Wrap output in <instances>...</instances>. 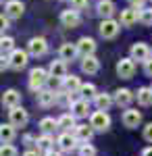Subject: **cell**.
Returning <instances> with one entry per match:
<instances>
[{
	"label": "cell",
	"mask_w": 152,
	"mask_h": 156,
	"mask_svg": "<svg viewBox=\"0 0 152 156\" xmlns=\"http://www.w3.org/2000/svg\"><path fill=\"white\" fill-rule=\"evenodd\" d=\"M0 48H2V54H11L13 50H15V40L9 36H2V40H0Z\"/></svg>",
	"instance_id": "32"
},
{
	"label": "cell",
	"mask_w": 152,
	"mask_h": 156,
	"mask_svg": "<svg viewBox=\"0 0 152 156\" xmlns=\"http://www.w3.org/2000/svg\"><path fill=\"white\" fill-rule=\"evenodd\" d=\"M136 73V60L133 58H121L117 62V75L121 79H131Z\"/></svg>",
	"instance_id": "9"
},
{
	"label": "cell",
	"mask_w": 152,
	"mask_h": 156,
	"mask_svg": "<svg viewBox=\"0 0 152 156\" xmlns=\"http://www.w3.org/2000/svg\"><path fill=\"white\" fill-rule=\"evenodd\" d=\"M69 4H71V9H75V11H85L90 0H69Z\"/></svg>",
	"instance_id": "36"
},
{
	"label": "cell",
	"mask_w": 152,
	"mask_h": 156,
	"mask_svg": "<svg viewBox=\"0 0 152 156\" xmlns=\"http://www.w3.org/2000/svg\"><path fill=\"white\" fill-rule=\"evenodd\" d=\"M79 140L75 137V133L71 131H63L56 137V144H59V150L60 152H71V150H75V148H79V144H77Z\"/></svg>",
	"instance_id": "5"
},
{
	"label": "cell",
	"mask_w": 152,
	"mask_h": 156,
	"mask_svg": "<svg viewBox=\"0 0 152 156\" xmlns=\"http://www.w3.org/2000/svg\"><path fill=\"white\" fill-rule=\"evenodd\" d=\"M79 156H96V148L90 142H81L79 144Z\"/></svg>",
	"instance_id": "33"
},
{
	"label": "cell",
	"mask_w": 152,
	"mask_h": 156,
	"mask_svg": "<svg viewBox=\"0 0 152 156\" xmlns=\"http://www.w3.org/2000/svg\"><path fill=\"white\" fill-rule=\"evenodd\" d=\"M119 29H121V21H115V19H102V23H100V27H98L100 36L104 37V40L117 37Z\"/></svg>",
	"instance_id": "3"
},
{
	"label": "cell",
	"mask_w": 152,
	"mask_h": 156,
	"mask_svg": "<svg viewBox=\"0 0 152 156\" xmlns=\"http://www.w3.org/2000/svg\"><path fill=\"white\" fill-rule=\"evenodd\" d=\"M44 156H60V152H56V150L52 148V150H48V152H44Z\"/></svg>",
	"instance_id": "42"
},
{
	"label": "cell",
	"mask_w": 152,
	"mask_h": 156,
	"mask_svg": "<svg viewBox=\"0 0 152 156\" xmlns=\"http://www.w3.org/2000/svg\"><path fill=\"white\" fill-rule=\"evenodd\" d=\"M79 96L85 98V100H94V98L98 96V92H96V85L94 83H83L81 90H79Z\"/></svg>",
	"instance_id": "31"
},
{
	"label": "cell",
	"mask_w": 152,
	"mask_h": 156,
	"mask_svg": "<svg viewBox=\"0 0 152 156\" xmlns=\"http://www.w3.org/2000/svg\"><path fill=\"white\" fill-rule=\"evenodd\" d=\"M144 73H146L148 77H152V56L146 60V62H144Z\"/></svg>",
	"instance_id": "40"
},
{
	"label": "cell",
	"mask_w": 152,
	"mask_h": 156,
	"mask_svg": "<svg viewBox=\"0 0 152 156\" xmlns=\"http://www.w3.org/2000/svg\"><path fill=\"white\" fill-rule=\"evenodd\" d=\"M23 156H40V150H27Z\"/></svg>",
	"instance_id": "43"
},
{
	"label": "cell",
	"mask_w": 152,
	"mask_h": 156,
	"mask_svg": "<svg viewBox=\"0 0 152 156\" xmlns=\"http://www.w3.org/2000/svg\"><path fill=\"white\" fill-rule=\"evenodd\" d=\"M77 50H79L81 56H90V54L96 52V42H94L92 37H79V42H77Z\"/></svg>",
	"instance_id": "22"
},
{
	"label": "cell",
	"mask_w": 152,
	"mask_h": 156,
	"mask_svg": "<svg viewBox=\"0 0 152 156\" xmlns=\"http://www.w3.org/2000/svg\"><path fill=\"white\" fill-rule=\"evenodd\" d=\"M2 104L6 108H15L21 104V94L17 92V90H6L4 94H2Z\"/></svg>",
	"instance_id": "19"
},
{
	"label": "cell",
	"mask_w": 152,
	"mask_h": 156,
	"mask_svg": "<svg viewBox=\"0 0 152 156\" xmlns=\"http://www.w3.org/2000/svg\"><path fill=\"white\" fill-rule=\"evenodd\" d=\"M113 96H115V104H117V106H123V108H129V104L136 100V94H133L131 90H127V87L117 90Z\"/></svg>",
	"instance_id": "13"
},
{
	"label": "cell",
	"mask_w": 152,
	"mask_h": 156,
	"mask_svg": "<svg viewBox=\"0 0 152 156\" xmlns=\"http://www.w3.org/2000/svg\"><path fill=\"white\" fill-rule=\"evenodd\" d=\"M90 125H92L94 129L98 133H104L110 129V117H108V112L106 110H96L90 115Z\"/></svg>",
	"instance_id": "2"
},
{
	"label": "cell",
	"mask_w": 152,
	"mask_h": 156,
	"mask_svg": "<svg viewBox=\"0 0 152 156\" xmlns=\"http://www.w3.org/2000/svg\"><path fill=\"white\" fill-rule=\"evenodd\" d=\"M35 100L42 108H50L52 104H56V92L54 90H40Z\"/></svg>",
	"instance_id": "15"
},
{
	"label": "cell",
	"mask_w": 152,
	"mask_h": 156,
	"mask_svg": "<svg viewBox=\"0 0 152 156\" xmlns=\"http://www.w3.org/2000/svg\"><path fill=\"white\" fill-rule=\"evenodd\" d=\"M9 123H13L15 127H25L29 123V115L21 104L15 108H9Z\"/></svg>",
	"instance_id": "4"
},
{
	"label": "cell",
	"mask_w": 152,
	"mask_h": 156,
	"mask_svg": "<svg viewBox=\"0 0 152 156\" xmlns=\"http://www.w3.org/2000/svg\"><path fill=\"white\" fill-rule=\"evenodd\" d=\"M40 129L42 133H52L54 129H59V121H54L52 117H44L40 121Z\"/></svg>",
	"instance_id": "30"
},
{
	"label": "cell",
	"mask_w": 152,
	"mask_h": 156,
	"mask_svg": "<svg viewBox=\"0 0 152 156\" xmlns=\"http://www.w3.org/2000/svg\"><path fill=\"white\" fill-rule=\"evenodd\" d=\"M136 98L140 106H152V87H140Z\"/></svg>",
	"instance_id": "29"
},
{
	"label": "cell",
	"mask_w": 152,
	"mask_h": 156,
	"mask_svg": "<svg viewBox=\"0 0 152 156\" xmlns=\"http://www.w3.org/2000/svg\"><path fill=\"white\" fill-rule=\"evenodd\" d=\"M129 54H131V58L138 60V62H146V60L152 56V50L148 48L144 42H138V44H133V46H131Z\"/></svg>",
	"instance_id": "11"
},
{
	"label": "cell",
	"mask_w": 152,
	"mask_h": 156,
	"mask_svg": "<svg viewBox=\"0 0 152 156\" xmlns=\"http://www.w3.org/2000/svg\"><path fill=\"white\" fill-rule=\"evenodd\" d=\"M27 52L31 56H35V58H40V56H44L48 52V42L44 37H31L29 44H27Z\"/></svg>",
	"instance_id": "8"
},
{
	"label": "cell",
	"mask_w": 152,
	"mask_h": 156,
	"mask_svg": "<svg viewBox=\"0 0 152 156\" xmlns=\"http://www.w3.org/2000/svg\"><path fill=\"white\" fill-rule=\"evenodd\" d=\"M94 104H96L98 110H108L115 104V96L113 94H98V96L94 98Z\"/></svg>",
	"instance_id": "26"
},
{
	"label": "cell",
	"mask_w": 152,
	"mask_h": 156,
	"mask_svg": "<svg viewBox=\"0 0 152 156\" xmlns=\"http://www.w3.org/2000/svg\"><path fill=\"white\" fill-rule=\"evenodd\" d=\"M17 154L19 152L13 144H2V148H0V156H17Z\"/></svg>",
	"instance_id": "35"
},
{
	"label": "cell",
	"mask_w": 152,
	"mask_h": 156,
	"mask_svg": "<svg viewBox=\"0 0 152 156\" xmlns=\"http://www.w3.org/2000/svg\"><path fill=\"white\" fill-rule=\"evenodd\" d=\"M23 144L27 146V148H31V146L38 144V137H34V135H29V133H27V135H23Z\"/></svg>",
	"instance_id": "38"
},
{
	"label": "cell",
	"mask_w": 152,
	"mask_h": 156,
	"mask_svg": "<svg viewBox=\"0 0 152 156\" xmlns=\"http://www.w3.org/2000/svg\"><path fill=\"white\" fill-rule=\"evenodd\" d=\"M71 112L77 117V119H85L88 115H90V100H85V98H77V100H73L71 102Z\"/></svg>",
	"instance_id": "10"
},
{
	"label": "cell",
	"mask_w": 152,
	"mask_h": 156,
	"mask_svg": "<svg viewBox=\"0 0 152 156\" xmlns=\"http://www.w3.org/2000/svg\"><path fill=\"white\" fill-rule=\"evenodd\" d=\"M119 21L123 27H131V25H136L140 21V12L136 11V9H125V11H121V17H119Z\"/></svg>",
	"instance_id": "17"
},
{
	"label": "cell",
	"mask_w": 152,
	"mask_h": 156,
	"mask_svg": "<svg viewBox=\"0 0 152 156\" xmlns=\"http://www.w3.org/2000/svg\"><path fill=\"white\" fill-rule=\"evenodd\" d=\"M81 71L88 73V75H96V73L100 71V60L96 58L94 54L83 56V60H81Z\"/></svg>",
	"instance_id": "18"
},
{
	"label": "cell",
	"mask_w": 152,
	"mask_h": 156,
	"mask_svg": "<svg viewBox=\"0 0 152 156\" xmlns=\"http://www.w3.org/2000/svg\"><path fill=\"white\" fill-rule=\"evenodd\" d=\"M142 156H152V146H148V148H144V152H142Z\"/></svg>",
	"instance_id": "44"
},
{
	"label": "cell",
	"mask_w": 152,
	"mask_h": 156,
	"mask_svg": "<svg viewBox=\"0 0 152 156\" xmlns=\"http://www.w3.org/2000/svg\"><path fill=\"white\" fill-rule=\"evenodd\" d=\"M63 85H65V90L69 92V94H79V90H81V79L79 77H75V75H67L65 79H63Z\"/></svg>",
	"instance_id": "25"
},
{
	"label": "cell",
	"mask_w": 152,
	"mask_h": 156,
	"mask_svg": "<svg viewBox=\"0 0 152 156\" xmlns=\"http://www.w3.org/2000/svg\"><path fill=\"white\" fill-rule=\"evenodd\" d=\"M23 11H25V6L21 0H9L6 6H4V15L11 17V19H19L23 15Z\"/></svg>",
	"instance_id": "16"
},
{
	"label": "cell",
	"mask_w": 152,
	"mask_h": 156,
	"mask_svg": "<svg viewBox=\"0 0 152 156\" xmlns=\"http://www.w3.org/2000/svg\"><path fill=\"white\" fill-rule=\"evenodd\" d=\"M121 121H123V125H125L127 129H136V127L142 125V112L138 108H127V110H123Z\"/></svg>",
	"instance_id": "7"
},
{
	"label": "cell",
	"mask_w": 152,
	"mask_h": 156,
	"mask_svg": "<svg viewBox=\"0 0 152 156\" xmlns=\"http://www.w3.org/2000/svg\"><path fill=\"white\" fill-rule=\"evenodd\" d=\"M140 23L152 25V9H142L140 11Z\"/></svg>",
	"instance_id": "34"
},
{
	"label": "cell",
	"mask_w": 152,
	"mask_h": 156,
	"mask_svg": "<svg viewBox=\"0 0 152 156\" xmlns=\"http://www.w3.org/2000/svg\"><path fill=\"white\" fill-rule=\"evenodd\" d=\"M60 23L65 25V27H71V29L79 27V23H81L79 11H75V9H67V11H63V12H60Z\"/></svg>",
	"instance_id": "12"
},
{
	"label": "cell",
	"mask_w": 152,
	"mask_h": 156,
	"mask_svg": "<svg viewBox=\"0 0 152 156\" xmlns=\"http://www.w3.org/2000/svg\"><path fill=\"white\" fill-rule=\"evenodd\" d=\"M15 135H17V127L13 123H6V125L0 127V140H2V144H13Z\"/></svg>",
	"instance_id": "27"
},
{
	"label": "cell",
	"mask_w": 152,
	"mask_h": 156,
	"mask_svg": "<svg viewBox=\"0 0 152 156\" xmlns=\"http://www.w3.org/2000/svg\"><path fill=\"white\" fill-rule=\"evenodd\" d=\"M73 133H75V137H77L79 142H90L94 137V133H96V129H94L92 125H77V127L73 129Z\"/></svg>",
	"instance_id": "21"
},
{
	"label": "cell",
	"mask_w": 152,
	"mask_h": 156,
	"mask_svg": "<svg viewBox=\"0 0 152 156\" xmlns=\"http://www.w3.org/2000/svg\"><path fill=\"white\" fill-rule=\"evenodd\" d=\"M127 2H129V6H131V9H136V11H142L146 0H127Z\"/></svg>",
	"instance_id": "39"
},
{
	"label": "cell",
	"mask_w": 152,
	"mask_h": 156,
	"mask_svg": "<svg viewBox=\"0 0 152 156\" xmlns=\"http://www.w3.org/2000/svg\"><path fill=\"white\" fill-rule=\"evenodd\" d=\"M115 11H117V6H115L113 0H98V4H96V12L102 19H113Z\"/></svg>",
	"instance_id": "14"
},
{
	"label": "cell",
	"mask_w": 152,
	"mask_h": 156,
	"mask_svg": "<svg viewBox=\"0 0 152 156\" xmlns=\"http://www.w3.org/2000/svg\"><path fill=\"white\" fill-rule=\"evenodd\" d=\"M142 135H144V140H146V142H150V144H152V123H148V125L144 127Z\"/></svg>",
	"instance_id": "37"
},
{
	"label": "cell",
	"mask_w": 152,
	"mask_h": 156,
	"mask_svg": "<svg viewBox=\"0 0 152 156\" xmlns=\"http://www.w3.org/2000/svg\"><path fill=\"white\" fill-rule=\"evenodd\" d=\"M77 54H79L77 44H71V42H65V44L59 48V56H60L63 60H73Z\"/></svg>",
	"instance_id": "23"
},
{
	"label": "cell",
	"mask_w": 152,
	"mask_h": 156,
	"mask_svg": "<svg viewBox=\"0 0 152 156\" xmlns=\"http://www.w3.org/2000/svg\"><path fill=\"white\" fill-rule=\"evenodd\" d=\"M27 60H29V52L27 50H13L9 54V62H11L13 71H21L27 67Z\"/></svg>",
	"instance_id": "6"
},
{
	"label": "cell",
	"mask_w": 152,
	"mask_h": 156,
	"mask_svg": "<svg viewBox=\"0 0 152 156\" xmlns=\"http://www.w3.org/2000/svg\"><path fill=\"white\" fill-rule=\"evenodd\" d=\"M9 25H11V17L2 15V31H4V29H9Z\"/></svg>",
	"instance_id": "41"
},
{
	"label": "cell",
	"mask_w": 152,
	"mask_h": 156,
	"mask_svg": "<svg viewBox=\"0 0 152 156\" xmlns=\"http://www.w3.org/2000/svg\"><path fill=\"white\" fill-rule=\"evenodd\" d=\"M75 115L73 112H65V115H60L59 119V129H63V131H73L75 127H77V123H75Z\"/></svg>",
	"instance_id": "20"
},
{
	"label": "cell",
	"mask_w": 152,
	"mask_h": 156,
	"mask_svg": "<svg viewBox=\"0 0 152 156\" xmlns=\"http://www.w3.org/2000/svg\"><path fill=\"white\" fill-rule=\"evenodd\" d=\"M48 79H50V71H44L42 67H35V69L29 71V87H31L34 92L44 90V85L48 83Z\"/></svg>",
	"instance_id": "1"
},
{
	"label": "cell",
	"mask_w": 152,
	"mask_h": 156,
	"mask_svg": "<svg viewBox=\"0 0 152 156\" xmlns=\"http://www.w3.org/2000/svg\"><path fill=\"white\" fill-rule=\"evenodd\" d=\"M38 150H44V152H48V150H52L54 148V137H52V133H42L40 137H38Z\"/></svg>",
	"instance_id": "28"
},
{
	"label": "cell",
	"mask_w": 152,
	"mask_h": 156,
	"mask_svg": "<svg viewBox=\"0 0 152 156\" xmlns=\"http://www.w3.org/2000/svg\"><path fill=\"white\" fill-rule=\"evenodd\" d=\"M67 60H63V58H59V60H52L50 62V75L52 77H59V79H65L67 77V65H65Z\"/></svg>",
	"instance_id": "24"
}]
</instances>
